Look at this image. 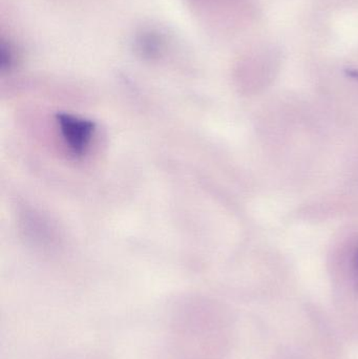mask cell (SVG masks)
Segmentation results:
<instances>
[{"label": "cell", "instance_id": "obj_3", "mask_svg": "<svg viewBox=\"0 0 358 359\" xmlns=\"http://www.w3.org/2000/svg\"><path fill=\"white\" fill-rule=\"evenodd\" d=\"M16 61V52L11 42L1 40L0 46V67L2 71H10Z\"/></svg>", "mask_w": 358, "mask_h": 359}, {"label": "cell", "instance_id": "obj_2", "mask_svg": "<svg viewBox=\"0 0 358 359\" xmlns=\"http://www.w3.org/2000/svg\"><path fill=\"white\" fill-rule=\"evenodd\" d=\"M165 46L163 36L156 31H143L137 36L135 48L146 59L157 58L161 55Z\"/></svg>", "mask_w": 358, "mask_h": 359}, {"label": "cell", "instance_id": "obj_4", "mask_svg": "<svg viewBox=\"0 0 358 359\" xmlns=\"http://www.w3.org/2000/svg\"><path fill=\"white\" fill-rule=\"evenodd\" d=\"M348 75L351 76V77L357 78L358 79V71H348Z\"/></svg>", "mask_w": 358, "mask_h": 359}, {"label": "cell", "instance_id": "obj_1", "mask_svg": "<svg viewBox=\"0 0 358 359\" xmlns=\"http://www.w3.org/2000/svg\"><path fill=\"white\" fill-rule=\"evenodd\" d=\"M57 123L69 151L75 156H83L94 136V123L71 114H59Z\"/></svg>", "mask_w": 358, "mask_h": 359}]
</instances>
